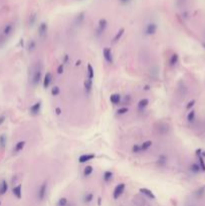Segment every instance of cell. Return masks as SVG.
Masks as SVG:
<instances>
[{
    "label": "cell",
    "mask_w": 205,
    "mask_h": 206,
    "mask_svg": "<svg viewBox=\"0 0 205 206\" xmlns=\"http://www.w3.org/2000/svg\"><path fill=\"white\" fill-rule=\"evenodd\" d=\"M42 78V67L40 65H35L32 67L30 71V83L33 87H37Z\"/></svg>",
    "instance_id": "1"
},
{
    "label": "cell",
    "mask_w": 205,
    "mask_h": 206,
    "mask_svg": "<svg viewBox=\"0 0 205 206\" xmlns=\"http://www.w3.org/2000/svg\"><path fill=\"white\" fill-rule=\"evenodd\" d=\"M13 30H14V25L12 23H7L6 25H4V27L2 28L1 32H0V47L3 46L8 37L12 34Z\"/></svg>",
    "instance_id": "2"
},
{
    "label": "cell",
    "mask_w": 205,
    "mask_h": 206,
    "mask_svg": "<svg viewBox=\"0 0 205 206\" xmlns=\"http://www.w3.org/2000/svg\"><path fill=\"white\" fill-rule=\"evenodd\" d=\"M107 26H108V21H107L106 19H101V20L99 21V24H98L97 29H96V35H97L98 37L101 36L102 34L106 31Z\"/></svg>",
    "instance_id": "3"
},
{
    "label": "cell",
    "mask_w": 205,
    "mask_h": 206,
    "mask_svg": "<svg viewBox=\"0 0 205 206\" xmlns=\"http://www.w3.org/2000/svg\"><path fill=\"white\" fill-rule=\"evenodd\" d=\"M156 131L159 135L166 136L170 132V128L167 124H165V123H159L158 126H157V128H156Z\"/></svg>",
    "instance_id": "4"
},
{
    "label": "cell",
    "mask_w": 205,
    "mask_h": 206,
    "mask_svg": "<svg viewBox=\"0 0 205 206\" xmlns=\"http://www.w3.org/2000/svg\"><path fill=\"white\" fill-rule=\"evenodd\" d=\"M46 191H47V183L46 182H43L37 191V198L39 201L44 200L45 196H46Z\"/></svg>",
    "instance_id": "5"
},
{
    "label": "cell",
    "mask_w": 205,
    "mask_h": 206,
    "mask_svg": "<svg viewBox=\"0 0 205 206\" xmlns=\"http://www.w3.org/2000/svg\"><path fill=\"white\" fill-rule=\"evenodd\" d=\"M125 188H126L125 183H120V184H118V185L115 187L114 193H113L114 199H118V198H119V197L124 193V191H125Z\"/></svg>",
    "instance_id": "6"
},
{
    "label": "cell",
    "mask_w": 205,
    "mask_h": 206,
    "mask_svg": "<svg viewBox=\"0 0 205 206\" xmlns=\"http://www.w3.org/2000/svg\"><path fill=\"white\" fill-rule=\"evenodd\" d=\"M157 29H158V25L154 22H151L145 27V34L149 36L153 35V34H155L157 32Z\"/></svg>",
    "instance_id": "7"
},
{
    "label": "cell",
    "mask_w": 205,
    "mask_h": 206,
    "mask_svg": "<svg viewBox=\"0 0 205 206\" xmlns=\"http://www.w3.org/2000/svg\"><path fill=\"white\" fill-rule=\"evenodd\" d=\"M38 36L40 37V39H44L45 36L47 34V24L45 22H41L38 26L37 29Z\"/></svg>",
    "instance_id": "8"
},
{
    "label": "cell",
    "mask_w": 205,
    "mask_h": 206,
    "mask_svg": "<svg viewBox=\"0 0 205 206\" xmlns=\"http://www.w3.org/2000/svg\"><path fill=\"white\" fill-rule=\"evenodd\" d=\"M102 55H104L105 60L108 63L112 65L114 62V60H113V54H112V50H111L110 47H105L104 50H102Z\"/></svg>",
    "instance_id": "9"
},
{
    "label": "cell",
    "mask_w": 205,
    "mask_h": 206,
    "mask_svg": "<svg viewBox=\"0 0 205 206\" xmlns=\"http://www.w3.org/2000/svg\"><path fill=\"white\" fill-rule=\"evenodd\" d=\"M133 203L136 206H146L147 201H146V199L144 198L143 196H141V195H136V196L133 198Z\"/></svg>",
    "instance_id": "10"
},
{
    "label": "cell",
    "mask_w": 205,
    "mask_h": 206,
    "mask_svg": "<svg viewBox=\"0 0 205 206\" xmlns=\"http://www.w3.org/2000/svg\"><path fill=\"white\" fill-rule=\"evenodd\" d=\"M40 109H41V102H37L30 107L29 112L32 116H37L39 112H40Z\"/></svg>",
    "instance_id": "11"
},
{
    "label": "cell",
    "mask_w": 205,
    "mask_h": 206,
    "mask_svg": "<svg viewBox=\"0 0 205 206\" xmlns=\"http://www.w3.org/2000/svg\"><path fill=\"white\" fill-rule=\"evenodd\" d=\"M51 80H52V76H51V74L49 73V71H47V73L45 74L44 78H43V87H44V89H47V87H48L49 85H51Z\"/></svg>",
    "instance_id": "12"
},
{
    "label": "cell",
    "mask_w": 205,
    "mask_h": 206,
    "mask_svg": "<svg viewBox=\"0 0 205 206\" xmlns=\"http://www.w3.org/2000/svg\"><path fill=\"white\" fill-rule=\"evenodd\" d=\"M140 193L141 194H143V195H145L146 197H148V198H150V199H155L156 198V196L154 195L153 192L151 191L150 189H148V188H140Z\"/></svg>",
    "instance_id": "13"
},
{
    "label": "cell",
    "mask_w": 205,
    "mask_h": 206,
    "mask_svg": "<svg viewBox=\"0 0 205 206\" xmlns=\"http://www.w3.org/2000/svg\"><path fill=\"white\" fill-rule=\"evenodd\" d=\"M84 91H86L87 95H90L91 93V89H93V80H90V78H87L84 80Z\"/></svg>",
    "instance_id": "14"
},
{
    "label": "cell",
    "mask_w": 205,
    "mask_h": 206,
    "mask_svg": "<svg viewBox=\"0 0 205 206\" xmlns=\"http://www.w3.org/2000/svg\"><path fill=\"white\" fill-rule=\"evenodd\" d=\"M167 156H165V155H160V156L158 157V159H157V165L159 166V167H162L164 168L165 166L167 165Z\"/></svg>",
    "instance_id": "15"
},
{
    "label": "cell",
    "mask_w": 205,
    "mask_h": 206,
    "mask_svg": "<svg viewBox=\"0 0 205 206\" xmlns=\"http://www.w3.org/2000/svg\"><path fill=\"white\" fill-rule=\"evenodd\" d=\"M93 158H95V155L93 154H84L78 158V162H80V163H86V162L93 160Z\"/></svg>",
    "instance_id": "16"
},
{
    "label": "cell",
    "mask_w": 205,
    "mask_h": 206,
    "mask_svg": "<svg viewBox=\"0 0 205 206\" xmlns=\"http://www.w3.org/2000/svg\"><path fill=\"white\" fill-rule=\"evenodd\" d=\"M12 192L16 198L20 199L22 197V187H21V185H17L15 187H13Z\"/></svg>",
    "instance_id": "17"
},
{
    "label": "cell",
    "mask_w": 205,
    "mask_h": 206,
    "mask_svg": "<svg viewBox=\"0 0 205 206\" xmlns=\"http://www.w3.org/2000/svg\"><path fill=\"white\" fill-rule=\"evenodd\" d=\"M110 101L112 104L114 105H119L122 101V98H121V95L120 94H113L112 96L110 97Z\"/></svg>",
    "instance_id": "18"
},
{
    "label": "cell",
    "mask_w": 205,
    "mask_h": 206,
    "mask_svg": "<svg viewBox=\"0 0 205 206\" xmlns=\"http://www.w3.org/2000/svg\"><path fill=\"white\" fill-rule=\"evenodd\" d=\"M25 141H19V142H17L16 144H15V146H14V149H13V152L14 153H19L20 151H22L23 150V148H24V146H25Z\"/></svg>",
    "instance_id": "19"
},
{
    "label": "cell",
    "mask_w": 205,
    "mask_h": 206,
    "mask_svg": "<svg viewBox=\"0 0 205 206\" xmlns=\"http://www.w3.org/2000/svg\"><path fill=\"white\" fill-rule=\"evenodd\" d=\"M178 61H179V55H178L177 53H173L169 60L170 67H175V65L178 63Z\"/></svg>",
    "instance_id": "20"
},
{
    "label": "cell",
    "mask_w": 205,
    "mask_h": 206,
    "mask_svg": "<svg viewBox=\"0 0 205 206\" xmlns=\"http://www.w3.org/2000/svg\"><path fill=\"white\" fill-rule=\"evenodd\" d=\"M8 190V184L5 180H3L0 184V195H4Z\"/></svg>",
    "instance_id": "21"
},
{
    "label": "cell",
    "mask_w": 205,
    "mask_h": 206,
    "mask_svg": "<svg viewBox=\"0 0 205 206\" xmlns=\"http://www.w3.org/2000/svg\"><path fill=\"white\" fill-rule=\"evenodd\" d=\"M148 105H149V100H148V98H142L140 102L138 103V109L144 110Z\"/></svg>",
    "instance_id": "22"
},
{
    "label": "cell",
    "mask_w": 205,
    "mask_h": 206,
    "mask_svg": "<svg viewBox=\"0 0 205 206\" xmlns=\"http://www.w3.org/2000/svg\"><path fill=\"white\" fill-rule=\"evenodd\" d=\"M27 51L28 52H32L33 50H35L36 49V43H35V41L33 40V39H31V40H29L28 41V43H27Z\"/></svg>",
    "instance_id": "23"
},
{
    "label": "cell",
    "mask_w": 205,
    "mask_h": 206,
    "mask_svg": "<svg viewBox=\"0 0 205 206\" xmlns=\"http://www.w3.org/2000/svg\"><path fill=\"white\" fill-rule=\"evenodd\" d=\"M6 143H7V138H6V136L1 135L0 136V149H1V150H4V149H5Z\"/></svg>",
    "instance_id": "24"
},
{
    "label": "cell",
    "mask_w": 205,
    "mask_h": 206,
    "mask_svg": "<svg viewBox=\"0 0 205 206\" xmlns=\"http://www.w3.org/2000/svg\"><path fill=\"white\" fill-rule=\"evenodd\" d=\"M102 178H104V181L105 182H110L111 180L113 179V173L111 172V171H106V172L104 173V176H102Z\"/></svg>",
    "instance_id": "25"
},
{
    "label": "cell",
    "mask_w": 205,
    "mask_h": 206,
    "mask_svg": "<svg viewBox=\"0 0 205 206\" xmlns=\"http://www.w3.org/2000/svg\"><path fill=\"white\" fill-rule=\"evenodd\" d=\"M190 171L193 173V174H198V173L201 171V169H200V166H199V164H195V163H193L192 165L190 166Z\"/></svg>",
    "instance_id": "26"
},
{
    "label": "cell",
    "mask_w": 205,
    "mask_h": 206,
    "mask_svg": "<svg viewBox=\"0 0 205 206\" xmlns=\"http://www.w3.org/2000/svg\"><path fill=\"white\" fill-rule=\"evenodd\" d=\"M88 76L90 80H93V76H95V71H93V67H91V63L88 65Z\"/></svg>",
    "instance_id": "27"
},
{
    "label": "cell",
    "mask_w": 205,
    "mask_h": 206,
    "mask_svg": "<svg viewBox=\"0 0 205 206\" xmlns=\"http://www.w3.org/2000/svg\"><path fill=\"white\" fill-rule=\"evenodd\" d=\"M124 32H125V29H124V28H121V29L118 31V33L116 34V36L114 37V40H113V42H117V41H119L120 39H121V37L123 36Z\"/></svg>",
    "instance_id": "28"
},
{
    "label": "cell",
    "mask_w": 205,
    "mask_h": 206,
    "mask_svg": "<svg viewBox=\"0 0 205 206\" xmlns=\"http://www.w3.org/2000/svg\"><path fill=\"white\" fill-rule=\"evenodd\" d=\"M151 146H152V142L151 141L144 142V143L141 145V151H142V152H144V151H147Z\"/></svg>",
    "instance_id": "29"
},
{
    "label": "cell",
    "mask_w": 205,
    "mask_h": 206,
    "mask_svg": "<svg viewBox=\"0 0 205 206\" xmlns=\"http://www.w3.org/2000/svg\"><path fill=\"white\" fill-rule=\"evenodd\" d=\"M195 120V111L191 110V112H189V114L187 115V121L189 123H193Z\"/></svg>",
    "instance_id": "30"
},
{
    "label": "cell",
    "mask_w": 205,
    "mask_h": 206,
    "mask_svg": "<svg viewBox=\"0 0 205 206\" xmlns=\"http://www.w3.org/2000/svg\"><path fill=\"white\" fill-rule=\"evenodd\" d=\"M93 199V193H87L84 197V203H91Z\"/></svg>",
    "instance_id": "31"
},
{
    "label": "cell",
    "mask_w": 205,
    "mask_h": 206,
    "mask_svg": "<svg viewBox=\"0 0 205 206\" xmlns=\"http://www.w3.org/2000/svg\"><path fill=\"white\" fill-rule=\"evenodd\" d=\"M204 194H205V187H201L195 191V196L197 197V198H201Z\"/></svg>",
    "instance_id": "32"
},
{
    "label": "cell",
    "mask_w": 205,
    "mask_h": 206,
    "mask_svg": "<svg viewBox=\"0 0 205 206\" xmlns=\"http://www.w3.org/2000/svg\"><path fill=\"white\" fill-rule=\"evenodd\" d=\"M91 173H93V167H91V166H87L84 169V176L89 177Z\"/></svg>",
    "instance_id": "33"
},
{
    "label": "cell",
    "mask_w": 205,
    "mask_h": 206,
    "mask_svg": "<svg viewBox=\"0 0 205 206\" xmlns=\"http://www.w3.org/2000/svg\"><path fill=\"white\" fill-rule=\"evenodd\" d=\"M60 93V89L58 87H56V85H54L53 87L51 89V95L53 96V97H56V96H58Z\"/></svg>",
    "instance_id": "34"
},
{
    "label": "cell",
    "mask_w": 205,
    "mask_h": 206,
    "mask_svg": "<svg viewBox=\"0 0 205 206\" xmlns=\"http://www.w3.org/2000/svg\"><path fill=\"white\" fill-rule=\"evenodd\" d=\"M198 159H199V166H200V169L201 171H203L205 172V162H204V159L202 156H199L198 157Z\"/></svg>",
    "instance_id": "35"
},
{
    "label": "cell",
    "mask_w": 205,
    "mask_h": 206,
    "mask_svg": "<svg viewBox=\"0 0 205 206\" xmlns=\"http://www.w3.org/2000/svg\"><path fill=\"white\" fill-rule=\"evenodd\" d=\"M66 205H67V199L65 197L60 198V200L57 202V206H66Z\"/></svg>",
    "instance_id": "36"
},
{
    "label": "cell",
    "mask_w": 205,
    "mask_h": 206,
    "mask_svg": "<svg viewBox=\"0 0 205 206\" xmlns=\"http://www.w3.org/2000/svg\"><path fill=\"white\" fill-rule=\"evenodd\" d=\"M128 112H129V109L127 108V107H123V108L118 110L117 114L118 115H125V114H127Z\"/></svg>",
    "instance_id": "37"
},
{
    "label": "cell",
    "mask_w": 205,
    "mask_h": 206,
    "mask_svg": "<svg viewBox=\"0 0 205 206\" xmlns=\"http://www.w3.org/2000/svg\"><path fill=\"white\" fill-rule=\"evenodd\" d=\"M133 153H136V154H138V153H141V145H134L133 146V149H132Z\"/></svg>",
    "instance_id": "38"
},
{
    "label": "cell",
    "mask_w": 205,
    "mask_h": 206,
    "mask_svg": "<svg viewBox=\"0 0 205 206\" xmlns=\"http://www.w3.org/2000/svg\"><path fill=\"white\" fill-rule=\"evenodd\" d=\"M35 18H36V15L35 14H33V15H31L30 16V18H29V26H32L35 23Z\"/></svg>",
    "instance_id": "39"
},
{
    "label": "cell",
    "mask_w": 205,
    "mask_h": 206,
    "mask_svg": "<svg viewBox=\"0 0 205 206\" xmlns=\"http://www.w3.org/2000/svg\"><path fill=\"white\" fill-rule=\"evenodd\" d=\"M84 13H80V14L78 15V16L77 17V24H80V22L84 20Z\"/></svg>",
    "instance_id": "40"
},
{
    "label": "cell",
    "mask_w": 205,
    "mask_h": 206,
    "mask_svg": "<svg viewBox=\"0 0 205 206\" xmlns=\"http://www.w3.org/2000/svg\"><path fill=\"white\" fill-rule=\"evenodd\" d=\"M64 63H62V65H58V67H57V74H62V73H64Z\"/></svg>",
    "instance_id": "41"
},
{
    "label": "cell",
    "mask_w": 205,
    "mask_h": 206,
    "mask_svg": "<svg viewBox=\"0 0 205 206\" xmlns=\"http://www.w3.org/2000/svg\"><path fill=\"white\" fill-rule=\"evenodd\" d=\"M194 105H195V100H192V101H190V102H189L188 104H187V106H186V109H187V110H190V109L192 108V107L194 106Z\"/></svg>",
    "instance_id": "42"
},
{
    "label": "cell",
    "mask_w": 205,
    "mask_h": 206,
    "mask_svg": "<svg viewBox=\"0 0 205 206\" xmlns=\"http://www.w3.org/2000/svg\"><path fill=\"white\" fill-rule=\"evenodd\" d=\"M123 103L125 105H130V103H131V97L130 96H126L125 98L123 100Z\"/></svg>",
    "instance_id": "43"
},
{
    "label": "cell",
    "mask_w": 205,
    "mask_h": 206,
    "mask_svg": "<svg viewBox=\"0 0 205 206\" xmlns=\"http://www.w3.org/2000/svg\"><path fill=\"white\" fill-rule=\"evenodd\" d=\"M5 121V116H0V126Z\"/></svg>",
    "instance_id": "44"
},
{
    "label": "cell",
    "mask_w": 205,
    "mask_h": 206,
    "mask_svg": "<svg viewBox=\"0 0 205 206\" xmlns=\"http://www.w3.org/2000/svg\"><path fill=\"white\" fill-rule=\"evenodd\" d=\"M55 113H56V115H60V114H62V110H60V108H56Z\"/></svg>",
    "instance_id": "45"
},
{
    "label": "cell",
    "mask_w": 205,
    "mask_h": 206,
    "mask_svg": "<svg viewBox=\"0 0 205 206\" xmlns=\"http://www.w3.org/2000/svg\"><path fill=\"white\" fill-rule=\"evenodd\" d=\"M67 61H69V55H67V54H65L64 58V63H66Z\"/></svg>",
    "instance_id": "46"
},
{
    "label": "cell",
    "mask_w": 205,
    "mask_h": 206,
    "mask_svg": "<svg viewBox=\"0 0 205 206\" xmlns=\"http://www.w3.org/2000/svg\"><path fill=\"white\" fill-rule=\"evenodd\" d=\"M130 1H131V0H120V2H121L122 4H127Z\"/></svg>",
    "instance_id": "47"
},
{
    "label": "cell",
    "mask_w": 205,
    "mask_h": 206,
    "mask_svg": "<svg viewBox=\"0 0 205 206\" xmlns=\"http://www.w3.org/2000/svg\"><path fill=\"white\" fill-rule=\"evenodd\" d=\"M185 1H186V0H178V5L181 6L182 4L185 3Z\"/></svg>",
    "instance_id": "48"
},
{
    "label": "cell",
    "mask_w": 205,
    "mask_h": 206,
    "mask_svg": "<svg viewBox=\"0 0 205 206\" xmlns=\"http://www.w3.org/2000/svg\"><path fill=\"white\" fill-rule=\"evenodd\" d=\"M101 203H102V198L101 197H99V198H98V205H101Z\"/></svg>",
    "instance_id": "49"
},
{
    "label": "cell",
    "mask_w": 205,
    "mask_h": 206,
    "mask_svg": "<svg viewBox=\"0 0 205 206\" xmlns=\"http://www.w3.org/2000/svg\"><path fill=\"white\" fill-rule=\"evenodd\" d=\"M202 157H205V151H202V154H201Z\"/></svg>",
    "instance_id": "50"
},
{
    "label": "cell",
    "mask_w": 205,
    "mask_h": 206,
    "mask_svg": "<svg viewBox=\"0 0 205 206\" xmlns=\"http://www.w3.org/2000/svg\"><path fill=\"white\" fill-rule=\"evenodd\" d=\"M80 65V61L78 60V61H77V65Z\"/></svg>",
    "instance_id": "51"
},
{
    "label": "cell",
    "mask_w": 205,
    "mask_h": 206,
    "mask_svg": "<svg viewBox=\"0 0 205 206\" xmlns=\"http://www.w3.org/2000/svg\"><path fill=\"white\" fill-rule=\"evenodd\" d=\"M203 46H204V47H205V43H203Z\"/></svg>",
    "instance_id": "52"
},
{
    "label": "cell",
    "mask_w": 205,
    "mask_h": 206,
    "mask_svg": "<svg viewBox=\"0 0 205 206\" xmlns=\"http://www.w3.org/2000/svg\"><path fill=\"white\" fill-rule=\"evenodd\" d=\"M0 205H1V202H0Z\"/></svg>",
    "instance_id": "53"
}]
</instances>
